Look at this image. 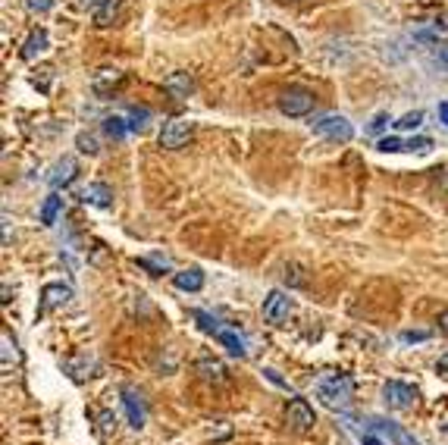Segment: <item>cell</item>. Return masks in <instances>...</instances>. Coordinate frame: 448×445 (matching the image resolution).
I'll use <instances>...</instances> for the list:
<instances>
[{
    "instance_id": "obj_7",
    "label": "cell",
    "mask_w": 448,
    "mask_h": 445,
    "mask_svg": "<svg viewBox=\"0 0 448 445\" xmlns=\"http://www.w3.org/2000/svg\"><path fill=\"white\" fill-rule=\"evenodd\" d=\"M123 82H125V73H123V69L103 66V69H97V73L91 75V91H95L97 97H110Z\"/></svg>"
},
{
    "instance_id": "obj_8",
    "label": "cell",
    "mask_w": 448,
    "mask_h": 445,
    "mask_svg": "<svg viewBox=\"0 0 448 445\" xmlns=\"http://www.w3.org/2000/svg\"><path fill=\"white\" fill-rule=\"evenodd\" d=\"M370 430H376L382 439H389L392 445H420L417 439L411 436V433L404 430V427H398V423H392V420H386V417H370Z\"/></svg>"
},
{
    "instance_id": "obj_28",
    "label": "cell",
    "mask_w": 448,
    "mask_h": 445,
    "mask_svg": "<svg viewBox=\"0 0 448 445\" xmlns=\"http://www.w3.org/2000/svg\"><path fill=\"white\" fill-rule=\"evenodd\" d=\"M151 116V113L147 110H138V107H135L132 113H129V119H132V123H129V129H132V132H138V129H145V119Z\"/></svg>"
},
{
    "instance_id": "obj_30",
    "label": "cell",
    "mask_w": 448,
    "mask_h": 445,
    "mask_svg": "<svg viewBox=\"0 0 448 445\" xmlns=\"http://www.w3.org/2000/svg\"><path fill=\"white\" fill-rule=\"evenodd\" d=\"M286 279L292 282V285H304V282H308L301 276V267H295V264H288V267H286Z\"/></svg>"
},
{
    "instance_id": "obj_11",
    "label": "cell",
    "mask_w": 448,
    "mask_h": 445,
    "mask_svg": "<svg viewBox=\"0 0 448 445\" xmlns=\"http://www.w3.org/2000/svg\"><path fill=\"white\" fill-rule=\"evenodd\" d=\"M123 405H125V414H129V423H132L135 430H141L147 420V411H145V401H141V392L132 386L123 389Z\"/></svg>"
},
{
    "instance_id": "obj_21",
    "label": "cell",
    "mask_w": 448,
    "mask_h": 445,
    "mask_svg": "<svg viewBox=\"0 0 448 445\" xmlns=\"http://www.w3.org/2000/svg\"><path fill=\"white\" fill-rule=\"evenodd\" d=\"M216 339H220L223 345H226V348L232 351L236 357H245V342L238 339L236 333H229V329H220V333H216Z\"/></svg>"
},
{
    "instance_id": "obj_24",
    "label": "cell",
    "mask_w": 448,
    "mask_h": 445,
    "mask_svg": "<svg viewBox=\"0 0 448 445\" xmlns=\"http://www.w3.org/2000/svg\"><path fill=\"white\" fill-rule=\"evenodd\" d=\"M75 148H79L82 154H97V151H101V141H97L91 132H79V138H75Z\"/></svg>"
},
{
    "instance_id": "obj_2",
    "label": "cell",
    "mask_w": 448,
    "mask_h": 445,
    "mask_svg": "<svg viewBox=\"0 0 448 445\" xmlns=\"http://www.w3.org/2000/svg\"><path fill=\"white\" fill-rule=\"evenodd\" d=\"M310 129H314L316 135H323V138H332V141H351L354 138V126L345 116H338V113H326V116L314 119Z\"/></svg>"
},
{
    "instance_id": "obj_26",
    "label": "cell",
    "mask_w": 448,
    "mask_h": 445,
    "mask_svg": "<svg viewBox=\"0 0 448 445\" xmlns=\"http://www.w3.org/2000/svg\"><path fill=\"white\" fill-rule=\"evenodd\" d=\"M0 342H3V367H10V361H19V351H16V342L10 339V333L0 335Z\"/></svg>"
},
{
    "instance_id": "obj_37",
    "label": "cell",
    "mask_w": 448,
    "mask_h": 445,
    "mask_svg": "<svg viewBox=\"0 0 448 445\" xmlns=\"http://www.w3.org/2000/svg\"><path fill=\"white\" fill-rule=\"evenodd\" d=\"M360 445H382V439H376V436H364V439H360Z\"/></svg>"
},
{
    "instance_id": "obj_33",
    "label": "cell",
    "mask_w": 448,
    "mask_h": 445,
    "mask_svg": "<svg viewBox=\"0 0 448 445\" xmlns=\"http://www.w3.org/2000/svg\"><path fill=\"white\" fill-rule=\"evenodd\" d=\"M426 339H430V333H423V329H417V333H411V329L401 333V342H426Z\"/></svg>"
},
{
    "instance_id": "obj_16",
    "label": "cell",
    "mask_w": 448,
    "mask_h": 445,
    "mask_svg": "<svg viewBox=\"0 0 448 445\" xmlns=\"http://www.w3.org/2000/svg\"><path fill=\"white\" fill-rule=\"evenodd\" d=\"M95 370H97V361H95V357H88V355H75V357H69V361H66V373L75 379V383L88 379Z\"/></svg>"
},
{
    "instance_id": "obj_32",
    "label": "cell",
    "mask_w": 448,
    "mask_h": 445,
    "mask_svg": "<svg viewBox=\"0 0 448 445\" xmlns=\"http://www.w3.org/2000/svg\"><path fill=\"white\" fill-rule=\"evenodd\" d=\"M38 73H41V79H38V75H35V85H38V88H41V91H47V85H51V75H53V69H51V66H41V69H38Z\"/></svg>"
},
{
    "instance_id": "obj_10",
    "label": "cell",
    "mask_w": 448,
    "mask_h": 445,
    "mask_svg": "<svg viewBox=\"0 0 448 445\" xmlns=\"http://www.w3.org/2000/svg\"><path fill=\"white\" fill-rule=\"evenodd\" d=\"M433 148V141L430 138H423V135H420V138H408V141H401V138H395V135H389V138H382L379 141V151L382 154H398V151H417V154H426V151Z\"/></svg>"
},
{
    "instance_id": "obj_22",
    "label": "cell",
    "mask_w": 448,
    "mask_h": 445,
    "mask_svg": "<svg viewBox=\"0 0 448 445\" xmlns=\"http://www.w3.org/2000/svg\"><path fill=\"white\" fill-rule=\"evenodd\" d=\"M57 214H60V194L53 192V194H47L45 207H41V222H45V226H53V220H57Z\"/></svg>"
},
{
    "instance_id": "obj_13",
    "label": "cell",
    "mask_w": 448,
    "mask_h": 445,
    "mask_svg": "<svg viewBox=\"0 0 448 445\" xmlns=\"http://www.w3.org/2000/svg\"><path fill=\"white\" fill-rule=\"evenodd\" d=\"M75 173H79V164H75L73 157H63L57 166L51 170V176H47V182H51V188H63V186H69L75 179Z\"/></svg>"
},
{
    "instance_id": "obj_17",
    "label": "cell",
    "mask_w": 448,
    "mask_h": 445,
    "mask_svg": "<svg viewBox=\"0 0 448 445\" xmlns=\"http://www.w3.org/2000/svg\"><path fill=\"white\" fill-rule=\"evenodd\" d=\"M173 285H176L179 292H201L204 289V273L201 270H179L176 276H173Z\"/></svg>"
},
{
    "instance_id": "obj_19",
    "label": "cell",
    "mask_w": 448,
    "mask_h": 445,
    "mask_svg": "<svg viewBox=\"0 0 448 445\" xmlns=\"http://www.w3.org/2000/svg\"><path fill=\"white\" fill-rule=\"evenodd\" d=\"M69 298H73V289H69V285H63V282H51V285H45V307L66 305Z\"/></svg>"
},
{
    "instance_id": "obj_6",
    "label": "cell",
    "mask_w": 448,
    "mask_h": 445,
    "mask_svg": "<svg viewBox=\"0 0 448 445\" xmlns=\"http://www.w3.org/2000/svg\"><path fill=\"white\" fill-rule=\"evenodd\" d=\"M382 398H386V405L395 411H411L414 405H417V392H414L408 383H398V379H392V383H386V389H382Z\"/></svg>"
},
{
    "instance_id": "obj_29",
    "label": "cell",
    "mask_w": 448,
    "mask_h": 445,
    "mask_svg": "<svg viewBox=\"0 0 448 445\" xmlns=\"http://www.w3.org/2000/svg\"><path fill=\"white\" fill-rule=\"evenodd\" d=\"M53 3H57V0H25V7H29L32 13H47V10H53Z\"/></svg>"
},
{
    "instance_id": "obj_12",
    "label": "cell",
    "mask_w": 448,
    "mask_h": 445,
    "mask_svg": "<svg viewBox=\"0 0 448 445\" xmlns=\"http://www.w3.org/2000/svg\"><path fill=\"white\" fill-rule=\"evenodd\" d=\"M163 88H166V94L173 97V101H188V97L195 94V79H191L188 73H173V75H166Z\"/></svg>"
},
{
    "instance_id": "obj_25",
    "label": "cell",
    "mask_w": 448,
    "mask_h": 445,
    "mask_svg": "<svg viewBox=\"0 0 448 445\" xmlns=\"http://www.w3.org/2000/svg\"><path fill=\"white\" fill-rule=\"evenodd\" d=\"M138 264L145 270H151V273H163V270H169V260L166 257H160V254H151V257H138Z\"/></svg>"
},
{
    "instance_id": "obj_27",
    "label": "cell",
    "mask_w": 448,
    "mask_h": 445,
    "mask_svg": "<svg viewBox=\"0 0 448 445\" xmlns=\"http://www.w3.org/2000/svg\"><path fill=\"white\" fill-rule=\"evenodd\" d=\"M420 123H423V113H420V110H414V113H404V116L395 123V129H401V132H408V129H417Z\"/></svg>"
},
{
    "instance_id": "obj_36",
    "label": "cell",
    "mask_w": 448,
    "mask_h": 445,
    "mask_svg": "<svg viewBox=\"0 0 448 445\" xmlns=\"http://www.w3.org/2000/svg\"><path fill=\"white\" fill-rule=\"evenodd\" d=\"M439 63H442V66L448 69V41H445V44L439 47Z\"/></svg>"
},
{
    "instance_id": "obj_4",
    "label": "cell",
    "mask_w": 448,
    "mask_h": 445,
    "mask_svg": "<svg viewBox=\"0 0 448 445\" xmlns=\"http://www.w3.org/2000/svg\"><path fill=\"white\" fill-rule=\"evenodd\" d=\"M286 423H288V430L292 433H310L314 430V408H310L304 398H292L288 401V408H286Z\"/></svg>"
},
{
    "instance_id": "obj_31",
    "label": "cell",
    "mask_w": 448,
    "mask_h": 445,
    "mask_svg": "<svg viewBox=\"0 0 448 445\" xmlns=\"http://www.w3.org/2000/svg\"><path fill=\"white\" fill-rule=\"evenodd\" d=\"M97 420H101V433H110L113 427H116V417H113L110 411H97Z\"/></svg>"
},
{
    "instance_id": "obj_3",
    "label": "cell",
    "mask_w": 448,
    "mask_h": 445,
    "mask_svg": "<svg viewBox=\"0 0 448 445\" xmlns=\"http://www.w3.org/2000/svg\"><path fill=\"white\" fill-rule=\"evenodd\" d=\"M314 104H316V97L304 88H288L279 94V110L286 116H308L314 110Z\"/></svg>"
},
{
    "instance_id": "obj_9",
    "label": "cell",
    "mask_w": 448,
    "mask_h": 445,
    "mask_svg": "<svg viewBox=\"0 0 448 445\" xmlns=\"http://www.w3.org/2000/svg\"><path fill=\"white\" fill-rule=\"evenodd\" d=\"M288 311H292V298H288L286 292L273 289L270 295L264 298V320L266 323H282V320L288 317Z\"/></svg>"
},
{
    "instance_id": "obj_1",
    "label": "cell",
    "mask_w": 448,
    "mask_h": 445,
    "mask_svg": "<svg viewBox=\"0 0 448 445\" xmlns=\"http://www.w3.org/2000/svg\"><path fill=\"white\" fill-rule=\"evenodd\" d=\"M316 398L323 401L326 408L332 411H345L354 398V379L345 373H336V377H326L316 383Z\"/></svg>"
},
{
    "instance_id": "obj_14",
    "label": "cell",
    "mask_w": 448,
    "mask_h": 445,
    "mask_svg": "<svg viewBox=\"0 0 448 445\" xmlns=\"http://www.w3.org/2000/svg\"><path fill=\"white\" fill-rule=\"evenodd\" d=\"M82 201H85V204H91V207L110 210L113 207V192L107 186H101V182H91V186L82 192Z\"/></svg>"
},
{
    "instance_id": "obj_5",
    "label": "cell",
    "mask_w": 448,
    "mask_h": 445,
    "mask_svg": "<svg viewBox=\"0 0 448 445\" xmlns=\"http://www.w3.org/2000/svg\"><path fill=\"white\" fill-rule=\"evenodd\" d=\"M191 138V123L188 119H169V123H163L160 129V148L166 151H179L185 148Z\"/></svg>"
},
{
    "instance_id": "obj_18",
    "label": "cell",
    "mask_w": 448,
    "mask_h": 445,
    "mask_svg": "<svg viewBox=\"0 0 448 445\" xmlns=\"http://www.w3.org/2000/svg\"><path fill=\"white\" fill-rule=\"evenodd\" d=\"M47 51V31L45 29H35L29 38H25V44H23V60H35L38 53H45Z\"/></svg>"
},
{
    "instance_id": "obj_35",
    "label": "cell",
    "mask_w": 448,
    "mask_h": 445,
    "mask_svg": "<svg viewBox=\"0 0 448 445\" xmlns=\"http://www.w3.org/2000/svg\"><path fill=\"white\" fill-rule=\"evenodd\" d=\"M439 329H442V333L448 335V307H445V311L439 314Z\"/></svg>"
},
{
    "instance_id": "obj_15",
    "label": "cell",
    "mask_w": 448,
    "mask_h": 445,
    "mask_svg": "<svg viewBox=\"0 0 448 445\" xmlns=\"http://www.w3.org/2000/svg\"><path fill=\"white\" fill-rule=\"evenodd\" d=\"M195 373H198L204 383H223V379H226V367H223V361H216V357H201V361L195 364Z\"/></svg>"
},
{
    "instance_id": "obj_20",
    "label": "cell",
    "mask_w": 448,
    "mask_h": 445,
    "mask_svg": "<svg viewBox=\"0 0 448 445\" xmlns=\"http://www.w3.org/2000/svg\"><path fill=\"white\" fill-rule=\"evenodd\" d=\"M119 10H123V0H103V7L95 10V23L97 25H110L119 16Z\"/></svg>"
},
{
    "instance_id": "obj_34",
    "label": "cell",
    "mask_w": 448,
    "mask_h": 445,
    "mask_svg": "<svg viewBox=\"0 0 448 445\" xmlns=\"http://www.w3.org/2000/svg\"><path fill=\"white\" fill-rule=\"evenodd\" d=\"M386 119H389V116H386V113H376V119H373V123H370V132H379V129L386 126Z\"/></svg>"
},
{
    "instance_id": "obj_23",
    "label": "cell",
    "mask_w": 448,
    "mask_h": 445,
    "mask_svg": "<svg viewBox=\"0 0 448 445\" xmlns=\"http://www.w3.org/2000/svg\"><path fill=\"white\" fill-rule=\"evenodd\" d=\"M103 132L110 135V138H123V135L129 132V123H125L123 116H107L103 119Z\"/></svg>"
},
{
    "instance_id": "obj_38",
    "label": "cell",
    "mask_w": 448,
    "mask_h": 445,
    "mask_svg": "<svg viewBox=\"0 0 448 445\" xmlns=\"http://www.w3.org/2000/svg\"><path fill=\"white\" fill-rule=\"evenodd\" d=\"M439 116H442V123L448 126V104H439Z\"/></svg>"
}]
</instances>
